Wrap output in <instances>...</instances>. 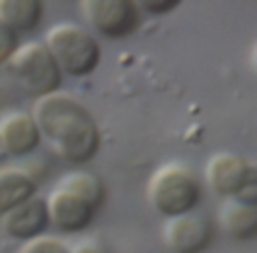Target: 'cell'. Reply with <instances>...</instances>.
<instances>
[{"instance_id":"6da1fadb","label":"cell","mask_w":257,"mask_h":253,"mask_svg":"<svg viewBox=\"0 0 257 253\" xmlns=\"http://www.w3.org/2000/svg\"><path fill=\"white\" fill-rule=\"evenodd\" d=\"M32 120L50 149L70 165L88 163L100 145V133L92 114L70 94L52 92L32 104Z\"/></svg>"},{"instance_id":"7a4b0ae2","label":"cell","mask_w":257,"mask_h":253,"mask_svg":"<svg viewBox=\"0 0 257 253\" xmlns=\"http://www.w3.org/2000/svg\"><path fill=\"white\" fill-rule=\"evenodd\" d=\"M44 48L54 58L60 72L86 76L100 62V46L92 34L72 22H58L44 34Z\"/></svg>"},{"instance_id":"3957f363","label":"cell","mask_w":257,"mask_h":253,"mask_svg":"<svg viewBox=\"0 0 257 253\" xmlns=\"http://www.w3.org/2000/svg\"><path fill=\"white\" fill-rule=\"evenodd\" d=\"M199 181L183 165H165L157 169L147 187L151 207L169 219L191 213L199 203Z\"/></svg>"},{"instance_id":"277c9868","label":"cell","mask_w":257,"mask_h":253,"mask_svg":"<svg viewBox=\"0 0 257 253\" xmlns=\"http://www.w3.org/2000/svg\"><path fill=\"white\" fill-rule=\"evenodd\" d=\"M6 64L16 82L36 98L58 92L60 88L62 72L40 42H26L16 46Z\"/></svg>"},{"instance_id":"5b68a950","label":"cell","mask_w":257,"mask_h":253,"mask_svg":"<svg viewBox=\"0 0 257 253\" xmlns=\"http://www.w3.org/2000/svg\"><path fill=\"white\" fill-rule=\"evenodd\" d=\"M205 177L221 197L257 205V169L235 153H217L207 161Z\"/></svg>"},{"instance_id":"8992f818","label":"cell","mask_w":257,"mask_h":253,"mask_svg":"<svg viewBox=\"0 0 257 253\" xmlns=\"http://www.w3.org/2000/svg\"><path fill=\"white\" fill-rule=\"evenodd\" d=\"M78 6L84 20L110 40L133 34L139 24L137 6L131 0H82Z\"/></svg>"},{"instance_id":"52a82bcc","label":"cell","mask_w":257,"mask_h":253,"mask_svg":"<svg viewBox=\"0 0 257 253\" xmlns=\"http://www.w3.org/2000/svg\"><path fill=\"white\" fill-rule=\"evenodd\" d=\"M163 239L173 253H201L213 239V227L205 217L187 213L167 219Z\"/></svg>"},{"instance_id":"ba28073f","label":"cell","mask_w":257,"mask_h":253,"mask_svg":"<svg viewBox=\"0 0 257 253\" xmlns=\"http://www.w3.org/2000/svg\"><path fill=\"white\" fill-rule=\"evenodd\" d=\"M44 201L48 223H52L58 231L64 233H78L86 229L94 217V209L86 201L62 189H54Z\"/></svg>"},{"instance_id":"9c48e42d","label":"cell","mask_w":257,"mask_h":253,"mask_svg":"<svg viewBox=\"0 0 257 253\" xmlns=\"http://www.w3.org/2000/svg\"><path fill=\"white\" fill-rule=\"evenodd\" d=\"M46 227H48L46 201L36 195L2 215V229L14 239L30 241L34 237H40L46 231Z\"/></svg>"},{"instance_id":"30bf717a","label":"cell","mask_w":257,"mask_h":253,"mask_svg":"<svg viewBox=\"0 0 257 253\" xmlns=\"http://www.w3.org/2000/svg\"><path fill=\"white\" fill-rule=\"evenodd\" d=\"M40 143V133L26 112H10L0 118V149L8 155L22 157L32 153Z\"/></svg>"},{"instance_id":"8fae6325","label":"cell","mask_w":257,"mask_h":253,"mask_svg":"<svg viewBox=\"0 0 257 253\" xmlns=\"http://www.w3.org/2000/svg\"><path fill=\"white\" fill-rule=\"evenodd\" d=\"M221 227L227 235L247 241L257 233V205H247L235 199H227L219 211Z\"/></svg>"},{"instance_id":"7c38bea8","label":"cell","mask_w":257,"mask_h":253,"mask_svg":"<svg viewBox=\"0 0 257 253\" xmlns=\"http://www.w3.org/2000/svg\"><path fill=\"white\" fill-rule=\"evenodd\" d=\"M36 193L34 179L18 167L0 169V215L12 211L20 203L28 201Z\"/></svg>"},{"instance_id":"4fadbf2b","label":"cell","mask_w":257,"mask_h":253,"mask_svg":"<svg viewBox=\"0 0 257 253\" xmlns=\"http://www.w3.org/2000/svg\"><path fill=\"white\" fill-rule=\"evenodd\" d=\"M42 4L38 0H0V20L16 34L38 26Z\"/></svg>"},{"instance_id":"5bb4252c","label":"cell","mask_w":257,"mask_h":253,"mask_svg":"<svg viewBox=\"0 0 257 253\" xmlns=\"http://www.w3.org/2000/svg\"><path fill=\"white\" fill-rule=\"evenodd\" d=\"M58 189L62 191H68L76 197H80L82 201H86L94 211L102 205L104 201V187L100 183L98 177L90 175V173H84V171H74V173H68L64 175L60 181H58Z\"/></svg>"},{"instance_id":"9a60e30c","label":"cell","mask_w":257,"mask_h":253,"mask_svg":"<svg viewBox=\"0 0 257 253\" xmlns=\"http://www.w3.org/2000/svg\"><path fill=\"white\" fill-rule=\"evenodd\" d=\"M18 253H68V247L56 237L40 235L30 241H24Z\"/></svg>"},{"instance_id":"2e32d148","label":"cell","mask_w":257,"mask_h":253,"mask_svg":"<svg viewBox=\"0 0 257 253\" xmlns=\"http://www.w3.org/2000/svg\"><path fill=\"white\" fill-rule=\"evenodd\" d=\"M18 46V34L0 20V64H4Z\"/></svg>"},{"instance_id":"e0dca14e","label":"cell","mask_w":257,"mask_h":253,"mask_svg":"<svg viewBox=\"0 0 257 253\" xmlns=\"http://www.w3.org/2000/svg\"><path fill=\"white\" fill-rule=\"evenodd\" d=\"M135 6H141V8H145L147 12H153V14H161V12H169V10L177 8L179 2L177 0H167V2H149V0H145V2H137Z\"/></svg>"},{"instance_id":"ac0fdd59","label":"cell","mask_w":257,"mask_h":253,"mask_svg":"<svg viewBox=\"0 0 257 253\" xmlns=\"http://www.w3.org/2000/svg\"><path fill=\"white\" fill-rule=\"evenodd\" d=\"M68 253H110L102 243H98V241H92V239H88V241H82V243H78L72 251H68Z\"/></svg>"}]
</instances>
